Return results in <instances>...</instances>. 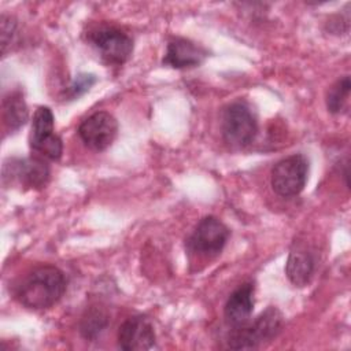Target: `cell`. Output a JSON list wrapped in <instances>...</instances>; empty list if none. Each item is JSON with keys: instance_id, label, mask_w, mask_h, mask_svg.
Wrapping results in <instances>:
<instances>
[{"instance_id": "6da1fadb", "label": "cell", "mask_w": 351, "mask_h": 351, "mask_svg": "<svg viewBox=\"0 0 351 351\" xmlns=\"http://www.w3.org/2000/svg\"><path fill=\"white\" fill-rule=\"evenodd\" d=\"M66 291V278L55 266H38L29 271L16 285L15 298L27 308L43 310L60 300Z\"/></svg>"}, {"instance_id": "7a4b0ae2", "label": "cell", "mask_w": 351, "mask_h": 351, "mask_svg": "<svg viewBox=\"0 0 351 351\" xmlns=\"http://www.w3.org/2000/svg\"><path fill=\"white\" fill-rule=\"evenodd\" d=\"M282 314L273 306L262 311L254 321H245L241 325L233 326L229 335L228 344L234 350L255 348L265 341L271 340L281 330Z\"/></svg>"}, {"instance_id": "3957f363", "label": "cell", "mask_w": 351, "mask_h": 351, "mask_svg": "<svg viewBox=\"0 0 351 351\" xmlns=\"http://www.w3.org/2000/svg\"><path fill=\"white\" fill-rule=\"evenodd\" d=\"M221 133L223 141L232 148L250 145L258 133V122L250 106L243 101L229 104L222 111Z\"/></svg>"}, {"instance_id": "277c9868", "label": "cell", "mask_w": 351, "mask_h": 351, "mask_svg": "<svg viewBox=\"0 0 351 351\" xmlns=\"http://www.w3.org/2000/svg\"><path fill=\"white\" fill-rule=\"evenodd\" d=\"M88 41L110 64H123L133 52L132 37L119 27L100 25L88 32Z\"/></svg>"}, {"instance_id": "5b68a950", "label": "cell", "mask_w": 351, "mask_h": 351, "mask_svg": "<svg viewBox=\"0 0 351 351\" xmlns=\"http://www.w3.org/2000/svg\"><path fill=\"white\" fill-rule=\"evenodd\" d=\"M307 174L308 160L304 155L287 156L277 162L271 170V188L282 197L296 196L303 191Z\"/></svg>"}, {"instance_id": "8992f818", "label": "cell", "mask_w": 351, "mask_h": 351, "mask_svg": "<svg viewBox=\"0 0 351 351\" xmlns=\"http://www.w3.org/2000/svg\"><path fill=\"white\" fill-rule=\"evenodd\" d=\"M228 237L229 229L222 221L215 217H204L193 229L186 245L191 252L199 256L213 258L223 250Z\"/></svg>"}, {"instance_id": "52a82bcc", "label": "cell", "mask_w": 351, "mask_h": 351, "mask_svg": "<svg viewBox=\"0 0 351 351\" xmlns=\"http://www.w3.org/2000/svg\"><path fill=\"white\" fill-rule=\"evenodd\" d=\"M53 114L49 107H38L33 115L29 143L33 151L51 160H58L62 156L63 145L62 140L53 132Z\"/></svg>"}, {"instance_id": "ba28073f", "label": "cell", "mask_w": 351, "mask_h": 351, "mask_svg": "<svg viewBox=\"0 0 351 351\" xmlns=\"http://www.w3.org/2000/svg\"><path fill=\"white\" fill-rule=\"evenodd\" d=\"M7 181L29 189H41L49 181V167L40 158H12L3 166V182Z\"/></svg>"}, {"instance_id": "9c48e42d", "label": "cell", "mask_w": 351, "mask_h": 351, "mask_svg": "<svg viewBox=\"0 0 351 351\" xmlns=\"http://www.w3.org/2000/svg\"><path fill=\"white\" fill-rule=\"evenodd\" d=\"M118 122L107 111H97L89 115L78 126V136L82 143L93 151L107 149L115 140Z\"/></svg>"}, {"instance_id": "30bf717a", "label": "cell", "mask_w": 351, "mask_h": 351, "mask_svg": "<svg viewBox=\"0 0 351 351\" xmlns=\"http://www.w3.org/2000/svg\"><path fill=\"white\" fill-rule=\"evenodd\" d=\"M155 330L144 315H133L122 322L118 330V347L126 351H144L155 346Z\"/></svg>"}, {"instance_id": "8fae6325", "label": "cell", "mask_w": 351, "mask_h": 351, "mask_svg": "<svg viewBox=\"0 0 351 351\" xmlns=\"http://www.w3.org/2000/svg\"><path fill=\"white\" fill-rule=\"evenodd\" d=\"M207 52L191 40L176 37L167 44V49L163 58V64L173 69H189L199 66Z\"/></svg>"}, {"instance_id": "7c38bea8", "label": "cell", "mask_w": 351, "mask_h": 351, "mask_svg": "<svg viewBox=\"0 0 351 351\" xmlns=\"http://www.w3.org/2000/svg\"><path fill=\"white\" fill-rule=\"evenodd\" d=\"M254 310V285L251 282L240 285L228 298L223 308L225 319L229 325L237 326L250 319Z\"/></svg>"}, {"instance_id": "4fadbf2b", "label": "cell", "mask_w": 351, "mask_h": 351, "mask_svg": "<svg viewBox=\"0 0 351 351\" xmlns=\"http://www.w3.org/2000/svg\"><path fill=\"white\" fill-rule=\"evenodd\" d=\"M314 263V258L308 251L303 248L292 250L285 265V274L293 285L304 287L313 277Z\"/></svg>"}, {"instance_id": "5bb4252c", "label": "cell", "mask_w": 351, "mask_h": 351, "mask_svg": "<svg viewBox=\"0 0 351 351\" xmlns=\"http://www.w3.org/2000/svg\"><path fill=\"white\" fill-rule=\"evenodd\" d=\"M27 106L19 92H12L3 100V121L11 130H18L27 121Z\"/></svg>"}, {"instance_id": "9a60e30c", "label": "cell", "mask_w": 351, "mask_h": 351, "mask_svg": "<svg viewBox=\"0 0 351 351\" xmlns=\"http://www.w3.org/2000/svg\"><path fill=\"white\" fill-rule=\"evenodd\" d=\"M110 315L101 306H90L85 310L80 321V332L86 339L93 341L107 328Z\"/></svg>"}, {"instance_id": "2e32d148", "label": "cell", "mask_w": 351, "mask_h": 351, "mask_svg": "<svg viewBox=\"0 0 351 351\" xmlns=\"http://www.w3.org/2000/svg\"><path fill=\"white\" fill-rule=\"evenodd\" d=\"M351 82L350 77L344 75L339 78L326 93V108L332 114H340L346 108L350 97Z\"/></svg>"}, {"instance_id": "e0dca14e", "label": "cell", "mask_w": 351, "mask_h": 351, "mask_svg": "<svg viewBox=\"0 0 351 351\" xmlns=\"http://www.w3.org/2000/svg\"><path fill=\"white\" fill-rule=\"evenodd\" d=\"M96 82V77L93 74H80L74 78L73 84L70 85L67 95L74 99L81 96L82 93H85L93 84Z\"/></svg>"}, {"instance_id": "ac0fdd59", "label": "cell", "mask_w": 351, "mask_h": 351, "mask_svg": "<svg viewBox=\"0 0 351 351\" xmlns=\"http://www.w3.org/2000/svg\"><path fill=\"white\" fill-rule=\"evenodd\" d=\"M15 21L11 16L1 15V48L3 53L7 52L8 44H11V40L15 34Z\"/></svg>"}]
</instances>
